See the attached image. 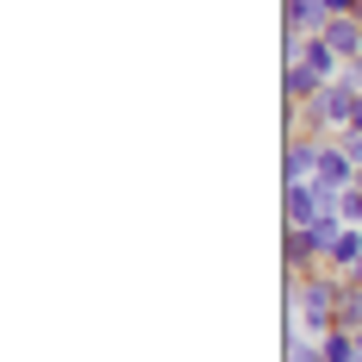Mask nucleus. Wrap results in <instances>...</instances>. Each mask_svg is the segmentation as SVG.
<instances>
[{
  "label": "nucleus",
  "mask_w": 362,
  "mask_h": 362,
  "mask_svg": "<svg viewBox=\"0 0 362 362\" xmlns=\"http://www.w3.org/2000/svg\"><path fill=\"white\" fill-rule=\"evenodd\" d=\"M356 181H362V169H356Z\"/></svg>",
  "instance_id": "nucleus-10"
},
{
  "label": "nucleus",
  "mask_w": 362,
  "mask_h": 362,
  "mask_svg": "<svg viewBox=\"0 0 362 362\" xmlns=\"http://www.w3.org/2000/svg\"><path fill=\"white\" fill-rule=\"evenodd\" d=\"M350 288H362V262H356V269H350Z\"/></svg>",
  "instance_id": "nucleus-9"
},
{
  "label": "nucleus",
  "mask_w": 362,
  "mask_h": 362,
  "mask_svg": "<svg viewBox=\"0 0 362 362\" xmlns=\"http://www.w3.org/2000/svg\"><path fill=\"white\" fill-rule=\"evenodd\" d=\"M356 100H362V94L350 88V81H325V88L306 100V112H313V125H319V132H350V112H356Z\"/></svg>",
  "instance_id": "nucleus-1"
},
{
  "label": "nucleus",
  "mask_w": 362,
  "mask_h": 362,
  "mask_svg": "<svg viewBox=\"0 0 362 362\" xmlns=\"http://www.w3.org/2000/svg\"><path fill=\"white\" fill-rule=\"evenodd\" d=\"M356 262H362V225H344V231H337V244L325 250V269H337V275H350Z\"/></svg>",
  "instance_id": "nucleus-6"
},
{
  "label": "nucleus",
  "mask_w": 362,
  "mask_h": 362,
  "mask_svg": "<svg viewBox=\"0 0 362 362\" xmlns=\"http://www.w3.org/2000/svg\"><path fill=\"white\" fill-rule=\"evenodd\" d=\"M331 200H337V194H325L319 181H281V218H288V225H313Z\"/></svg>",
  "instance_id": "nucleus-2"
},
{
  "label": "nucleus",
  "mask_w": 362,
  "mask_h": 362,
  "mask_svg": "<svg viewBox=\"0 0 362 362\" xmlns=\"http://www.w3.org/2000/svg\"><path fill=\"white\" fill-rule=\"evenodd\" d=\"M319 356L325 362H362V344H356V331H325V337H319Z\"/></svg>",
  "instance_id": "nucleus-7"
},
{
  "label": "nucleus",
  "mask_w": 362,
  "mask_h": 362,
  "mask_svg": "<svg viewBox=\"0 0 362 362\" xmlns=\"http://www.w3.org/2000/svg\"><path fill=\"white\" fill-rule=\"evenodd\" d=\"M337 213H344V225H362V181H350L337 194Z\"/></svg>",
  "instance_id": "nucleus-8"
},
{
  "label": "nucleus",
  "mask_w": 362,
  "mask_h": 362,
  "mask_svg": "<svg viewBox=\"0 0 362 362\" xmlns=\"http://www.w3.org/2000/svg\"><path fill=\"white\" fill-rule=\"evenodd\" d=\"M313 181L325 187V194H344L350 181H356V156L344 144H319V163H313Z\"/></svg>",
  "instance_id": "nucleus-3"
},
{
  "label": "nucleus",
  "mask_w": 362,
  "mask_h": 362,
  "mask_svg": "<svg viewBox=\"0 0 362 362\" xmlns=\"http://www.w3.org/2000/svg\"><path fill=\"white\" fill-rule=\"evenodd\" d=\"M319 37H325L344 63H356V57H362V19H356V13H337V19H325V25H319Z\"/></svg>",
  "instance_id": "nucleus-4"
},
{
  "label": "nucleus",
  "mask_w": 362,
  "mask_h": 362,
  "mask_svg": "<svg viewBox=\"0 0 362 362\" xmlns=\"http://www.w3.org/2000/svg\"><path fill=\"white\" fill-rule=\"evenodd\" d=\"M319 144H325V138H319ZM319 144H313V138H288V150H281V181H313Z\"/></svg>",
  "instance_id": "nucleus-5"
}]
</instances>
